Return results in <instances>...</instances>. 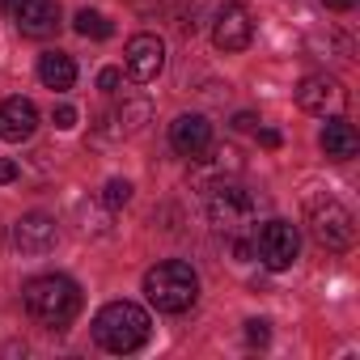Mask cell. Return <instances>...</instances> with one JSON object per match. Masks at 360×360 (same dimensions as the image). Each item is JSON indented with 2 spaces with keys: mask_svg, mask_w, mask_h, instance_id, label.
I'll use <instances>...</instances> for the list:
<instances>
[{
  "mask_svg": "<svg viewBox=\"0 0 360 360\" xmlns=\"http://www.w3.org/2000/svg\"><path fill=\"white\" fill-rule=\"evenodd\" d=\"M148 330H153V322H148V314H144L136 301H110V305H102L98 318H94V339H98V347H106V352H115V356H127V352L144 347V343H148Z\"/></svg>",
  "mask_w": 360,
  "mask_h": 360,
  "instance_id": "obj_1",
  "label": "cell"
},
{
  "mask_svg": "<svg viewBox=\"0 0 360 360\" xmlns=\"http://www.w3.org/2000/svg\"><path fill=\"white\" fill-rule=\"evenodd\" d=\"M144 297L161 314H187L200 301V276L183 259H165L144 276Z\"/></svg>",
  "mask_w": 360,
  "mask_h": 360,
  "instance_id": "obj_2",
  "label": "cell"
},
{
  "mask_svg": "<svg viewBox=\"0 0 360 360\" xmlns=\"http://www.w3.org/2000/svg\"><path fill=\"white\" fill-rule=\"evenodd\" d=\"M22 301H26L30 318L51 326V330H64L81 314V288L68 276H39V280H30Z\"/></svg>",
  "mask_w": 360,
  "mask_h": 360,
  "instance_id": "obj_3",
  "label": "cell"
},
{
  "mask_svg": "<svg viewBox=\"0 0 360 360\" xmlns=\"http://www.w3.org/2000/svg\"><path fill=\"white\" fill-rule=\"evenodd\" d=\"M255 212H259L255 195L242 191L238 183H217L212 195H208V221H212V229L225 233V238H242V233L255 225Z\"/></svg>",
  "mask_w": 360,
  "mask_h": 360,
  "instance_id": "obj_4",
  "label": "cell"
},
{
  "mask_svg": "<svg viewBox=\"0 0 360 360\" xmlns=\"http://www.w3.org/2000/svg\"><path fill=\"white\" fill-rule=\"evenodd\" d=\"M309 233L322 250H347L356 242V217L339 200H314L309 204Z\"/></svg>",
  "mask_w": 360,
  "mask_h": 360,
  "instance_id": "obj_5",
  "label": "cell"
},
{
  "mask_svg": "<svg viewBox=\"0 0 360 360\" xmlns=\"http://www.w3.org/2000/svg\"><path fill=\"white\" fill-rule=\"evenodd\" d=\"M255 255H259L271 271L292 267L297 255H301L297 225H288V221H267V225H259V229H255Z\"/></svg>",
  "mask_w": 360,
  "mask_h": 360,
  "instance_id": "obj_6",
  "label": "cell"
},
{
  "mask_svg": "<svg viewBox=\"0 0 360 360\" xmlns=\"http://www.w3.org/2000/svg\"><path fill=\"white\" fill-rule=\"evenodd\" d=\"M250 39H255L250 9H246V5H238V0L221 5V9H217V18H212V43H217L221 51H246V47H250Z\"/></svg>",
  "mask_w": 360,
  "mask_h": 360,
  "instance_id": "obj_7",
  "label": "cell"
},
{
  "mask_svg": "<svg viewBox=\"0 0 360 360\" xmlns=\"http://www.w3.org/2000/svg\"><path fill=\"white\" fill-rule=\"evenodd\" d=\"M123 64H127V77H131V81L148 85V81H157L161 68H165V43H161L157 34H131V39H127V51H123Z\"/></svg>",
  "mask_w": 360,
  "mask_h": 360,
  "instance_id": "obj_8",
  "label": "cell"
},
{
  "mask_svg": "<svg viewBox=\"0 0 360 360\" xmlns=\"http://www.w3.org/2000/svg\"><path fill=\"white\" fill-rule=\"evenodd\" d=\"M297 106L326 119V115H339V110L347 106V94H343V85H339L335 77L314 72V77H305V81L297 85Z\"/></svg>",
  "mask_w": 360,
  "mask_h": 360,
  "instance_id": "obj_9",
  "label": "cell"
},
{
  "mask_svg": "<svg viewBox=\"0 0 360 360\" xmlns=\"http://www.w3.org/2000/svg\"><path fill=\"white\" fill-rule=\"evenodd\" d=\"M169 144L183 153V157H204L208 148H212V123L204 119V115H178L174 123H169Z\"/></svg>",
  "mask_w": 360,
  "mask_h": 360,
  "instance_id": "obj_10",
  "label": "cell"
},
{
  "mask_svg": "<svg viewBox=\"0 0 360 360\" xmlns=\"http://www.w3.org/2000/svg\"><path fill=\"white\" fill-rule=\"evenodd\" d=\"M39 127V106L30 98H5L0 102V140H9V144H22L30 140Z\"/></svg>",
  "mask_w": 360,
  "mask_h": 360,
  "instance_id": "obj_11",
  "label": "cell"
},
{
  "mask_svg": "<svg viewBox=\"0 0 360 360\" xmlns=\"http://www.w3.org/2000/svg\"><path fill=\"white\" fill-rule=\"evenodd\" d=\"M56 242H60V229H56V221L43 217V212H30V217H22V221L13 225V246H18L22 255H47Z\"/></svg>",
  "mask_w": 360,
  "mask_h": 360,
  "instance_id": "obj_12",
  "label": "cell"
},
{
  "mask_svg": "<svg viewBox=\"0 0 360 360\" xmlns=\"http://www.w3.org/2000/svg\"><path fill=\"white\" fill-rule=\"evenodd\" d=\"M13 18H18V30L26 39H51L60 30V5L56 0H22L13 9Z\"/></svg>",
  "mask_w": 360,
  "mask_h": 360,
  "instance_id": "obj_13",
  "label": "cell"
},
{
  "mask_svg": "<svg viewBox=\"0 0 360 360\" xmlns=\"http://www.w3.org/2000/svg\"><path fill=\"white\" fill-rule=\"evenodd\" d=\"M39 81H43L47 89H56V94L72 89V81H77V60H72L68 51H43V56H39Z\"/></svg>",
  "mask_w": 360,
  "mask_h": 360,
  "instance_id": "obj_14",
  "label": "cell"
},
{
  "mask_svg": "<svg viewBox=\"0 0 360 360\" xmlns=\"http://www.w3.org/2000/svg\"><path fill=\"white\" fill-rule=\"evenodd\" d=\"M318 144H322V153H326L330 161H347V157H356V148H360V136H356V127H352L347 119H330V123L322 127Z\"/></svg>",
  "mask_w": 360,
  "mask_h": 360,
  "instance_id": "obj_15",
  "label": "cell"
},
{
  "mask_svg": "<svg viewBox=\"0 0 360 360\" xmlns=\"http://www.w3.org/2000/svg\"><path fill=\"white\" fill-rule=\"evenodd\" d=\"M148 119H153V102H148V98H123L119 110H115V131H119V136H131V131H140Z\"/></svg>",
  "mask_w": 360,
  "mask_h": 360,
  "instance_id": "obj_16",
  "label": "cell"
},
{
  "mask_svg": "<svg viewBox=\"0 0 360 360\" xmlns=\"http://www.w3.org/2000/svg\"><path fill=\"white\" fill-rule=\"evenodd\" d=\"M72 26H77L81 39H110V34H115V26H110L102 13H94V9H81V13L72 18Z\"/></svg>",
  "mask_w": 360,
  "mask_h": 360,
  "instance_id": "obj_17",
  "label": "cell"
},
{
  "mask_svg": "<svg viewBox=\"0 0 360 360\" xmlns=\"http://www.w3.org/2000/svg\"><path fill=\"white\" fill-rule=\"evenodd\" d=\"M127 200H131V183H127V178H110V183L102 187V204H106L110 212H119Z\"/></svg>",
  "mask_w": 360,
  "mask_h": 360,
  "instance_id": "obj_18",
  "label": "cell"
},
{
  "mask_svg": "<svg viewBox=\"0 0 360 360\" xmlns=\"http://www.w3.org/2000/svg\"><path fill=\"white\" fill-rule=\"evenodd\" d=\"M119 81H123L119 68H102V72H98V89H102V94H119Z\"/></svg>",
  "mask_w": 360,
  "mask_h": 360,
  "instance_id": "obj_19",
  "label": "cell"
},
{
  "mask_svg": "<svg viewBox=\"0 0 360 360\" xmlns=\"http://www.w3.org/2000/svg\"><path fill=\"white\" fill-rule=\"evenodd\" d=\"M51 119H56V127H60V131H72V127H77V106H68V102H64V106H56V115H51Z\"/></svg>",
  "mask_w": 360,
  "mask_h": 360,
  "instance_id": "obj_20",
  "label": "cell"
},
{
  "mask_svg": "<svg viewBox=\"0 0 360 360\" xmlns=\"http://www.w3.org/2000/svg\"><path fill=\"white\" fill-rule=\"evenodd\" d=\"M246 339L263 347V343L271 339V330H267V322H263V318H250V322H246Z\"/></svg>",
  "mask_w": 360,
  "mask_h": 360,
  "instance_id": "obj_21",
  "label": "cell"
},
{
  "mask_svg": "<svg viewBox=\"0 0 360 360\" xmlns=\"http://www.w3.org/2000/svg\"><path fill=\"white\" fill-rule=\"evenodd\" d=\"M233 127H238V131H255V127H259V115L242 110V115H233Z\"/></svg>",
  "mask_w": 360,
  "mask_h": 360,
  "instance_id": "obj_22",
  "label": "cell"
},
{
  "mask_svg": "<svg viewBox=\"0 0 360 360\" xmlns=\"http://www.w3.org/2000/svg\"><path fill=\"white\" fill-rule=\"evenodd\" d=\"M13 178H18V161L0 157V183H13Z\"/></svg>",
  "mask_w": 360,
  "mask_h": 360,
  "instance_id": "obj_23",
  "label": "cell"
},
{
  "mask_svg": "<svg viewBox=\"0 0 360 360\" xmlns=\"http://www.w3.org/2000/svg\"><path fill=\"white\" fill-rule=\"evenodd\" d=\"M259 144H263V148H280V131H271V127H259Z\"/></svg>",
  "mask_w": 360,
  "mask_h": 360,
  "instance_id": "obj_24",
  "label": "cell"
},
{
  "mask_svg": "<svg viewBox=\"0 0 360 360\" xmlns=\"http://www.w3.org/2000/svg\"><path fill=\"white\" fill-rule=\"evenodd\" d=\"M326 9H335V13H347V9H356V0H322Z\"/></svg>",
  "mask_w": 360,
  "mask_h": 360,
  "instance_id": "obj_25",
  "label": "cell"
},
{
  "mask_svg": "<svg viewBox=\"0 0 360 360\" xmlns=\"http://www.w3.org/2000/svg\"><path fill=\"white\" fill-rule=\"evenodd\" d=\"M18 5H22V0H0V13H13Z\"/></svg>",
  "mask_w": 360,
  "mask_h": 360,
  "instance_id": "obj_26",
  "label": "cell"
},
{
  "mask_svg": "<svg viewBox=\"0 0 360 360\" xmlns=\"http://www.w3.org/2000/svg\"><path fill=\"white\" fill-rule=\"evenodd\" d=\"M136 5H153V0H136Z\"/></svg>",
  "mask_w": 360,
  "mask_h": 360,
  "instance_id": "obj_27",
  "label": "cell"
}]
</instances>
